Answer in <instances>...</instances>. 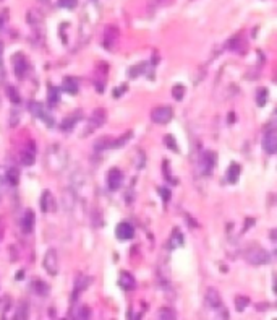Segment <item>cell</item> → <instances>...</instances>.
I'll list each match as a JSON object with an SVG mask.
<instances>
[{"mask_svg": "<svg viewBox=\"0 0 277 320\" xmlns=\"http://www.w3.org/2000/svg\"><path fill=\"white\" fill-rule=\"evenodd\" d=\"M105 119H107V114H105V111L101 109V108L96 109L94 113L91 114V117H89L88 127H86V130L83 132V135L86 137V135H89V133H93L94 130H98L99 127H102Z\"/></svg>", "mask_w": 277, "mask_h": 320, "instance_id": "obj_1", "label": "cell"}, {"mask_svg": "<svg viewBox=\"0 0 277 320\" xmlns=\"http://www.w3.org/2000/svg\"><path fill=\"white\" fill-rule=\"evenodd\" d=\"M29 111L34 117H37V119H41L44 124H47V127H54V122H55L54 117L47 113L46 106L42 103H31L29 104Z\"/></svg>", "mask_w": 277, "mask_h": 320, "instance_id": "obj_2", "label": "cell"}, {"mask_svg": "<svg viewBox=\"0 0 277 320\" xmlns=\"http://www.w3.org/2000/svg\"><path fill=\"white\" fill-rule=\"evenodd\" d=\"M172 117H174V111L172 108H169V106H159V108L152 109V113H151L152 122L162 124V125L169 124V122L172 120Z\"/></svg>", "mask_w": 277, "mask_h": 320, "instance_id": "obj_3", "label": "cell"}, {"mask_svg": "<svg viewBox=\"0 0 277 320\" xmlns=\"http://www.w3.org/2000/svg\"><path fill=\"white\" fill-rule=\"evenodd\" d=\"M12 63H13V70H15V75H17L18 80H25L26 75L29 72V63L26 60V57L23 54H15L12 58Z\"/></svg>", "mask_w": 277, "mask_h": 320, "instance_id": "obj_4", "label": "cell"}, {"mask_svg": "<svg viewBox=\"0 0 277 320\" xmlns=\"http://www.w3.org/2000/svg\"><path fill=\"white\" fill-rule=\"evenodd\" d=\"M217 164V154L214 151H204L200 158V171L201 174L207 175Z\"/></svg>", "mask_w": 277, "mask_h": 320, "instance_id": "obj_5", "label": "cell"}, {"mask_svg": "<svg viewBox=\"0 0 277 320\" xmlns=\"http://www.w3.org/2000/svg\"><path fill=\"white\" fill-rule=\"evenodd\" d=\"M42 266H44V270L50 276H55L58 273V257H57V252L54 249H50V250H47V252H46Z\"/></svg>", "mask_w": 277, "mask_h": 320, "instance_id": "obj_6", "label": "cell"}, {"mask_svg": "<svg viewBox=\"0 0 277 320\" xmlns=\"http://www.w3.org/2000/svg\"><path fill=\"white\" fill-rule=\"evenodd\" d=\"M107 189L112 190V192H115V190H119L122 187V184H124V173L119 169V168H112L109 169V173H107Z\"/></svg>", "mask_w": 277, "mask_h": 320, "instance_id": "obj_7", "label": "cell"}, {"mask_svg": "<svg viewBox=\"0 0 277 320\" xmlns=\"http://www.w3.org/2000/svg\"><path fill=\"white\" fill-rule=\"evenodd\" d=\"M247 260L253 265H263L269 262V255L261 249H252L250 252H247Z\"/></svg>", "mask_w": 277, "mask_h": 320, "instance_id": "obj_8", "label": "cell"}, {"mask_svg": "<svg viewBox=\"0 0 277 320\" xmlns=\"http://www.w3.org/2000/svg\"><path fill=\"white\" fill-rule=\"evenodd\" d=\"M21 163L25 164V166H31V164H34V159H36V145L34 142H28L26 143V146L21 150Z\"/></svg>", "mask_w": 277, "mask_h": 320, "instance_id": "obj_9", "label": "cell"}, {"mask_svg": "<svg viewBox=\"0 0 277 320\" xmlns=\"http://www.w3.org/2000/svg\"><path fill=\"white\" fill-rule=\"evenodd\" d=\"M263 148L266 153L269 154H276L277 151V137H276V130L271 129L269 132L264 133V138H263Z\"/></svg>", "mask_w": 277, "mask_h": 320, "instance_id": "obj_10", "label": "cell"}, {"mask_svg": "<svg viewBox=\"0 0 277 320\" xmlns=\"http://www.w3.org/2000/svg\"><path fill=\"white\" fill-rule=\"evenodd\" d=\"M115 236L119 241H130L135 236V228L130 223H120L115 229Z\"/></svg>", "mask_w": 277, "mask_h": 320, "instance_id": "obj_11", "label": "cell"}, {"mask_svg": "<svg viewBox=\"0 0 277 320\" xmlns=\"http://www.w3.org/2000/svg\"><path fill=\"white\" fill-rule=\"evenodd\" d=\"M89 285H91V278H88V276H78V278L75 280V288H73V294H72V302L76 301L78 296L81 294V292L86 290Z\"/></svg>", "mask_w": 277, "mask_h": 320, "instance_id": "obj_12", "label": "cell"}, {"mask_svg": "<svg viewBox=\"0 0 277 320\" xmlns=\"http://www.w3.org/2000/svg\"><path fill=\"white\" fill-rule=\"evenodd\" d=\"M34 221H36V216H34V211L33 210H26L23 213V218H21V231L29 234L33 233L34 229Z\"/></svg>", "mask_w": 277, "mask_h": 320, "instance_id": "obj_13", "label": "cell"}, {"mask_svg": "<svg viewBox=\"0 0 277 320\" xmlns=\"http://www.w3.org/2000/svg\"><path fill=\"white\" fill-rule=\"evenodd\" d=\"M117 39H119V29H117L115 26H107V28H105V36H104L105 49H114Z\"/></svg>", "mask_w": 277, "mask_h": 320, "instance_id": "obj_14", "label": "cell"}, {"mask_svg": "<svg viewBox=\"0 0 277 320\" xmlns=\"http://www.w3.org/2000/svg\"><path fill=\"white\" fill-rule=\"evenodd\" d=\"M206 304H207V307H211V309H222L221 296H219V292H217V290H214V288H209V290H207Z\"/></svg>", "mask_w": 277, "mask_h": 320, "instance_id": "obj_15", "label": "cell"}, {"mask_svg": "<svg viewBox=\"0 0 277 320\" xmlns=\"http://www.w3.org/2000/svg\"><path fill=\"white\" fill-rule=\"evenodd\" d=\"M119 285L124 288L125 291H130L133 288L136 286V281L135 278L128 273V271H124V273H120V280H119Z\"/></svg>", "mask_w": 277, "mask_h": 320, "instance_id": "obj_16", "label": "cell"}, {"mask_svg": "<svg viewBox=\"0 0 277 320\" xmlns=\"http://www.w3.org/2000/svg\"><path fill=\"white\" fill-rule=\"evenodd\" d=\"M240 174H242V166H240V164H237V163H232L230 168L227 169V180L230 184H235L238 180V177H240Z\"/></svg>", "mask_w": 277, "mask_h": 320, "instance_id": "obj_17", "label": "cell"}, {"mask_svg": "<svg viewBox=\"0 0 277 320\" xmlns=\"http://www.w3.org/2000/svg\"><path fill=\"white\" fill-rule=\"evenodd\" d=\"M81 119V113H78L75 114V116H72V117H67V119H63V122L60 124V129L62 130H65V132H70L75 125H76V120H79Z\"/></svg>", "mask_w": 277, "mask_h": 320, "instance_id": "obj_18", "label": "cell"}, {"mask_svg": "<svg viewBox=\"0 0 277 320\" xmlns=\"http://www.w3.org/2000/svg\"><path fill=\"white\" fill-rule=\"evenodd\" d=\"M31 288L34 290V292L37 296H49V285L44 281H41V280H36L33 285H31Z\"/></svg>", "mask_w": 277, "mask_h": 320, "instance_id": "obj_19", "label": "cell"}, {"mask_svg": "<svg viewBox=\"0 0 277 320\" xmlns=\"http://www.w3.org/2000/svg\"><path fill=\"white\" fill-rule=\"evenodd\" d=\"M183 244H185L183 234L180 233V229H174L172 237H170V247H172V249H178V247H182Z\"/></svg>", "mask_w": 277, "mask_h": 320, "instance_id": "obj_20", "label": "cell"}, {"mask_svg": "<svg viewBox=\"0 0 277 320\" xmlns=\"http://www.w3.org/2000/svg\"><path fill=\"white\" fill-rule=\"evenodd\" d=\"M63 89H65L67 93H70V94H76L78 93L76 80L72 78V77H67L65 80H63Z\"/></svg>", "mask_w": 277, "mask_h": 320, "instance_id": "obj_21", "label": "cell"}, {"mask_svg": "<svg viewBox=\"0 0 277 320\" xmlns=\"http://www.w3.org/2000/svg\"><path fill=\"white\" fill-rule=\"evenodd\" d=\"M131 137H133V132H126L125 135L119 137V138H117V140H110L109 148H120V146H124L126 142L131 140Z\"/></svg>", "mask_w": 277, "mask_h": 320, "instance_id": "obj_22", "label": "cell"}, {"mask_svg": "<svg viewBox=\"0 0 277 320\" xmlns=\"http://www.w3.org/2000/svg\"><path fill=\"white\" fill-rule=\"evenodd\" d=\"M73 319H89L91 317V309L86 306H78L75 311L72 312Z\"/></svg>", "mask_w": 277, "mask_h": 320, "instance_id": "obj_23", "label": "cell"}, {"mask_svg": "<svg viewBox=\"0 0 277 320\" xmlns=\"http://www.w3.org/2000/svg\"><path fill=\"white\" fill-rule=\"evenodd\" d=\"M50 204H54V199H52V194L49 190H46L44 194H42V199H41V210L47 213L50 210Z\"/></svg>", "mask_w": 277, "mask_h": 320, "instance_id": "obj_24", "label": "cell"}, {"mask_svg": "<svg viewBox=\"0 0 277 320\" xmlns=\"http://www.w3.org/2000/svg\"><path fill=\"white\" fill-rule=\"evenodd\" d=\"M157 319H161V320H174V319H177V314H175L174 309L162 307V309H159Z\"/></svg>", "mask_w": 277, "mask_h": 320, "instance_id": "obj_25", "label": "cell"}, {"mask_svg": "<svg viewBox=\"0 0 277 320\" xmlns=\"http://www.w3.org/2000/svg\"><path fill=\"white\" fill-rule=\"evenodd\" d=\"M268 101H269V91L266 88H259L258 93H256V104L259 106V108H264Z\"/></svg>", "mask_w": 277, "mask_h": 320, "instance_id": "obj_26", "label": "cell"}, {"mask_svg": "<svg viewBox=\"0 0 277 320\" xmlns=\"http://www.w3.org/2000/svg\"><path fill=\"white\" fill-rule=\"evenodd\" d=\"M58 101H60V93H58V88L49 87V98H47V103H49L50 108H54Z\"/></svg>", "mask_w": 277, "mask_h": 320, "instance_id": "obj_27", "label": "cell"}, {"mask_svg": "<svg viewBox=\"0 0 277 320\" xmlns=\"http://www.w3.org/2000/svg\"><path fill=\"white\" fill-rule=\"evenodd\" d=\"M29 317V304L23 301L20 304V307H18V311H17V319H21V320H25V319H28Z\"/></svg>", "mask_w": 277, "mask_h": 320, "instance_id": "obj_28", "label": "cell"}, {"mask_svg": "<svg viewBox=\"0 0 277 320\" xmlns=\"http://www.w3.org/2000/svg\"><path fill=\"white\" fill-rule=\"evenodd\" d=\"M7 180L12 185H18V182H20V174H18V169H15V168H12L7 173Z\"/></svg>", "mask_w": 277, "mask_h": 320, "instance_id": "obj_29", "label": "cell"}, {"mask_svg": "<svg viewBox=\"0 0 277 320\" xmlns=\"http://www.w3.org/2000/svg\"><path fill=\"white\" fill-rule=\"evenodd\" d=\"M248 304H250V299H248V297L240 296V297H237V299H235V309H237L238 312H243L245 309L248 307Z\"/></svg>", "mask_w": 277, "mask_h": 320, "instance_id": "obj_30", "label": "cell"}, {"mask_svg": "<svg viewBox=\"0 0 277 320\" xmlns=\"http://www.w3.org/2000/svg\"><path fill=\"white\" fill-rule=\"evenodd\" d=\"M7 93H8V98H10V101H12L13 104H20L21 103V98H20V93L15 89L13 87H8L7 88Z\"/></svg>", "mask_w": 277, "mask_h": 320, "instance_id": "obj_31", "label": "cell"}, {"mask_svg": "<svg viewBox=\"0 0 277 320\" xmlns=\"http://www.w3.org/2000/svg\"><path fill=\"white\" fill-rule=\"evenodd\" d=\"M172 94L177 101H182L183 96H185V87H182V85H175L174 89H172Z\"/></svg>", "mask_w": 277, "mask_h": 320, "instance_id": "obj_32", "label": "cell"}, {"mask_svg": "<svg viewBox=\"0 0 277 320\" xmlns=\"http://www.w3.org/2000/svg\"><path fill=\"white\" fill-rule=\"evenodd\" d=\"M76 5H78V0H58V7L67 10H73Z\"/></svg>", "mask_w": 277, "mask_h": 320, "instance_id": "obj_33", "label": "cell"}, {"mask_svg": "<svg viewBox=\"0 0 277 320\" xmlns=\"http://www.w3.org/2000/svg\"><path fill=\"white\" fill-rule=\"evenodd\" d=\"M164 173H166L164 175H166V179L169 180L170 184H178V180L174 179L172 175H170V169H169V161H167V159H164Z\"/></svg>", "mask_w": 277, "mask_h": 320, "instance_id": "obj_34", "label": "cell"}, {"mask_svg": "<svg viewBox=\"0 0 277 320\" xmlns=\"http://www.w3.org/2000/svg\"><path fill=\"white\" fill-rule=\"evenodd\" d=\"M164 142H166V145L170 148V150L178 153V146H177V143H175V140H174V137H172V135H166V138H164Z\"/></svg>", "mask_w": 277, "mask_h": 320, "instance_id": "obj_35", "label": "cell"}, {"mask_svg": "<svg viewBox=\"0 0 277 320\" xmlns=\"http://www.w3.org/2000/svg\"><path fill=\"white\" fill-rule=\"evenodd\" d=\"M157 192H159V195H161L162 199H164V202H166V204L170 200V197H172V194H170V190L166 189V187H159Z\"/></svg>", "mask_w": 277, "mask_h": 320, "instance_id": "obj_36", "label": "cell"}, {"mask_svg": "<svg viewBox=\"0 0 277 320\" xmlns=\"http://www.w3.org/2000/svg\"><path fill=\"white\" fill-rule=\"evenodd\" d=\"M126 88H128V87H126V85H122V87H119L117 89H114V98H120V94H122V93H125V91H126Z\"/></svg>", "mask_w": 277, "mask_h": 320, "instance_id": "obj_37", "label": "cell"}, {"mask_svg": "<svg viewBox=\"0 0 277 320\" xmlns=\"http://www.w3.org/2000/svg\"><path fill=\"white\" fill-rule=\"evenodd\" d=\"M23 276H25V271L21 270V271H18V273H17V280H18V281H20V280H23Z\"/></svg>", "mask_w": 277, "mask_h": 320, "instance_id": "obj_38", "label": "cell"}, {"mask_svg": "<svg viewBox=\"0 0 277 320\" xmlns=\"http://www.w3.org/2000/svg\"><path fill=\"white\" fill-rule=\"evenodd\" d=\"M39 2H42V3H47V2H49V0H39Z\"/></svg>", "mask_w": 277, "mask_h": 320, "instance_id": "obj_39", "label": "cell"}, {"mask_svg": "<svg viewBox=\"0 0 277 320\" xmlns=\"http://www.w3.org/2000/svg\"><path fill=\"white\" fill-rule=\"evenodd\" d=\"M0 52H2V46H0Z\"/></svg>", "mask_w": 277, "mask_h": 320, "instance_id": "obj_40", "label": "cell"}]
</instances>
